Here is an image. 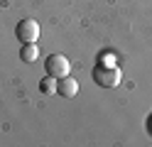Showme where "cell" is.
<instances>
[{"mask_svg":"<svg viewBox=\"0 0 152 147\" xmlns=\"http://www.w3.org/2000/svg\"><path fill=\"white\" fill-rule=\"evenodd\" d=\"M56 81H59V78H54V76L47 74L42 81H39V91L42 93H56Z\"/></svg>","mask_w":152,"mask_h":147,"instance_id":"6","label":"cell"},{"mask_svg":"<svg viewBox=\"0 0 152 147\" xmlns=\"http://www.w3.org/2000/svg\"><path fill=\"white\" fill-rule=\"evenodd\" d=\"M37 56H39V47H37L34 42H32V44H22V49H20V59H22L25 64L37 61Z\"/></svg>","mask_w":152,"mask_h":147,"instance_id":"5","label":"cell"},{"mask_svg":"<svg viewBox=\"0 0 152 147\" xmlns=\"http://www.w3.org/2000/svg\"><path fill=\"white\" fill-rule=\"evenodd\" d=\"M120 78H123L120 66L98 64L96 69H93V81H96L101 88H115V86H120Z\"/></svg>","mask_w":152,"mask_h":147,"instance_id":"1","label":"cell"},{"mask_svg":"<svg viewBox=\"0 0 152 147\" xmlns=\"http://www.w3.org/2000/svg\"><path fill=\"white\" fill-rule=\"evenodd\" d=\"M44 69H47V74H49V76L64 78V76H69L71 64H69V59H66L64 54H49V56H47V61H44Z\"/></svg>","mask_w":152,"mask_h":147,"instance_id":"3","label":"cell"},{"mask_svg":"<svg viewBox=\"0 0 152 147\" xmlns=\"http://www.w3.org/2000/svg\"><path fill=\"white\" fill-rule=\"evenodd\" d=\"M15 34H17V39H20L22 44H32V42H37V39H39V22H37V20H32V17H25V20H20V22H17Z\"/></svg>","mask_w":152,"mask_h":147,"instance_id":"2","label":"cell"},{"mask_svg":"<svg viewBox=\"0 0 152 147\" xmlns=\"http://www.w3.org/2000/svg\"><path fill=\"white\" fill-rule=\"evenodd\" d=\"M56 93L64 96V98H74L76 93H79V81H76V78H71V76L59 78V81H56Z\"/></svg>","mask_w":152,"mask_h":147,"instance_id":"4","label":"cell"}]
</instances>
